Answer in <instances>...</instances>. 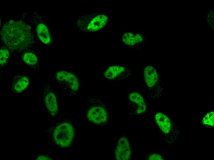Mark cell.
<instances>
[{"mask_svg": "<svg viewBox=\"0 0 214 160\" xmlns=\"http://www.w3.org/2000/svg\"><path fill=\"white\" fill-rule=\"evenodd\" d=\"M0 33L3 42L13 52L28 49L34 43L31 27L23 21L10 20L3 25Z\"/></svg>", "mask_w": 214, "mask_h": 160, "instance_id": "6da1fadb", "label": "cell"}, {"mask_svg": "<svg viewBox=\"0 0 214 160\" xmlns=\"http://www.w3.org/2000/svg\"><path fill=\"white\" fill-rule=\"evenodd\" d=\"M85 113L88 122L93 125L103 126L108 122L107 109L97 96L89 97L86 103Z\"/></svg>", "mask_w": 214, "mask_h": 160, "instance_id": "7a4b0ae2", "label": "cell"}, {"mask_svg": "<svg viewBox=\"0 0 214 160\" xmlns=\"http://www.w3.org/2000/svg\"><path fill=\"white\" fill-rule=\"evenodd\" d=\"M74 136V127L69 121H63L57 125L53 133V139L55 144L63 148L70 146Z\"/></svg>", "mask_w": 214, "mask_h": 160, "instance_id": "3957f363", "label": "cell"}, {"mask_svg": "<svg viewBox=\"0 0 214 160\" xmlns=\"http://www.w3.org/2000/svg\"><path fill=\"white\" fill-rule=\"evenodd\" d=\"M55 78L67 95L71 96L76 94L79 88V82L75 74L66 71H59L56 73Z\"/></svg>", "mask_w": 214, "mask_h": 160, "instance_id": "277c9868", "label": "cell"}, {"mask_svg": "<svg viewBox=\"0 0 214 160\" xmlns=\"http://www.w3.org/2000/svg\"><path fill=\"white\" fill-rule=\"evenodd\" d=\"M43 94L44 102L47 110L51 117H56L58 112L57 99L53 89L49 84L46 82Z\"/></svg>", "mask_w": 214, "mask_h": 160, "instance_id": "5b68a950", "label": "cell"}, {"mask_svg": "<svg viewBox=\"0 0 214 160\" xmlns=\"http://www.w3.org/2000/svg\"><path fill=\"white\" fill-rule=\"evenodd\" d=\"M130 70L125 67L119 65L109 67L105 71L104 77L105 79L118 82L128 78L132 75Z\"/></svg>", "mask_w": 214, "mask_h": 160, "instance_id": "8992f818", "label": "cell"}, {"mask_svg": "<svg viewBox=\"0 0 214 160\" xmlns=\"http://www.w3.org/2000/svg\"><path fill=\"white\" fill-rule=\"evenodd\" d=\"M130 146L126 137H120L118 140L115 151V156L117 160H128L131 155Z\"/></svg>", "mask_w": 214, "mask_h": 160, "instance_id": "52a82bcc", "label": "cell"}, {"mask_svg": "<svg viewBox=\"0 0 214 160\" xmlns=\"http://www.w3.org/2000/svg\"><path fill=\"white\" fill-rule=\"evenodd\" d=\"M143 77L145 82L149 88H154L159 83V79L158 72L151 65H148L145 67L144 70Z\"/></svg>", "mask_w": 214, "mask_h": 160, "instance_id": "ba28073f", "label": "cell"}, {"mask_svg": "<svg viewBox=\"0 0 214 160\" xmlns=\"http://www.w3.org/2000/svg\"><path fill=\"white\" fill-rule=\"evenodd\" d=\"M29 83L28 77L25 75H17L12 80L11 90L14 92H21L26 89Z\"/></svg>", "mask_w": 214, "mask_h": 160, "instance_id": "9c48e42d", "label": "cell"}, {"mask_svg": "<svg viewBox=\"0 0 214 160\" xmlns=\"http://www.w3.org/2000/svg\"><path fill=\"white\" fill-rule=\"evenodd\" d=\"M156 122L160 130L165 134H168L171 127V121L168 118L162 113H158L155 116Z\"/></svg>", "mask_w": 214, "mask_h": 160, "instance_id": "30bf717a", "label": "cell"}, {"mask_svg": "<svg viewBox=\"0 0 214 160\" xmlns=\"http://www.w3.org/2000/svg\"><path fill=\"white\" fill-rule=\"evenodd\" d=\"M108 18L104 14H101L94 17L87 26L88 30L95 31L103 28L106 24Z\"/></svg>", "mask_w": 214, "mask_h": 160, "instance_id": "8fae6325", "label": "cell"}, {"mask_svg": "<svg viewBox=\"0 0 214 160\" xmlns=\"http://www.w3.org/2000/svg\"><path fill=\"white\" fill-rule=\"evenodd\" d=\"M129 99L130 102L136 107L135 109V111L137 109L139 110L146 106L143 96L137 91H134L130 93L129 95Z\"/></svg>", "mask_w": 214, "mask_h": 160, "instance_id": "7c38bea8", "label": "cell"}, {"mask_svg": "<svg viewBox=\"0 0 214 160\" xmlns=\"http://www.w3.org/2000/svg\"><path fill=\"white\" fill-rule=\"evenodd\" d=\"M36 31L38 37L43 43L47 44L50 42L51 38L49 30L45 24H38Z\"/></svg>", "mask_w": 214, "mask_h": 160, "instance_id": "4fadbf2b", "label": "cell"}, {"mask_svg": "<svg viewBox=\"0 0 214 160\" xmlns=\"http://www.w3.org/2000/svg\"><path fill=\"white\" fill-rule=\"evenodd\" d=\"M22 58L24 62L31 66H36L38 63V59L36 55L31 52L24 53L22 56Z\"/></svg>", "mask_w": 214, "mask_h": 160, "instance_id": "5bb4252c", "label": "cell"}, {"mask_svg": "<svg viewBox=\"0 0 214 160\" xmlns=\"http://www.w3.org/2000/svg\"><path fill=\"white\" fill-rule=\"evenodd\" d=\"M10 59L9 52L6 47L2 46L0 48V67L6 65Z\"/></svg>", "mask_w": 214, "mask_h": 160, "instance_id": "9a60e30c", "label": "cell"}, {"mask_svg": "<svg viewBox=\"0 0 214 160\" xmlns=\"http://www.w3.org/2000/svg\"><path fill=\"white\" fill-rule=\"evenodd\" d=\"M122 41L129 45H133L137 43L135 35L131 33L124 34L122 37Z\"/></svg>", "mask_w": 214, "mask_h": 160, "instance_id": "2e32d148", "label": "cell"}, {"mask_svg": "<svg viewBox=\"0 0 214 160\" xmlns=\"http://www.w3.org/2000/svg\"><path fill=\"white\" fill-rule=\"evenodd\" d=\"M202 122L203 124L204 125L213 126L214 125L213 111L207 113L203 118Z\"/></svg>", "mask_w": 214, "mask_h": 160, "instance_id": "e0dca14e", "label": "cell"}, {"mask_svg": "<svg viewBox=\"0 0 214 160\" xmlns=\"http://www.w3.org/2000/svg\"><path fill=\"white\" fill-rule=\"evenodd\" d=\"M149 160H162L163 158L161 155L156 154H152L149 156L148 158Z\"/></svg>", "mask_w": 214, "mask_h": 160, "instance_id": "ac0fdd59", "label": "cell"}, {"mask_svg": "<svg viewBox=\"0 0 214 160\" xmlns=\"http://www.w3.org/2000/svg\"><path fill=\"white\" fill-rule=\"evenodd\" d=\"M36 160H51L49 157L45 155H40L38 156L36 158Z\"/></svg>", "mask_w": 214, "mask_h": 160, "instance_id": "d6986e66", "label": "cell"}, {"mask_svg": "<svg viewBox=\"0 0 214 160\" xmlns=\"http://www.w3.org/2000/svg\"><path fill=\"white\" fill-rule=\"evenodd\" d=\"M135 38L137 43L141 42L142 40V38L139 34H136L135 35Z\"/></svg>", "mask_w": 214, "mask_h": 160, "instance_id": "ffe728a7", "label": "cell"}]
</instances>
